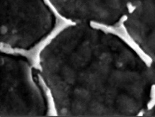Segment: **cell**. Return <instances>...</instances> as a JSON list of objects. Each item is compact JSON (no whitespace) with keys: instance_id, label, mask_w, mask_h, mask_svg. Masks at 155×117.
<instances>
[{"instance_id":"obj_1","label":"cell","mask_w":155,"mask_h":117,"mask_svg":"<svg viewBox=\"0 0 155 117\" xmlns=\"http://www.w3.org/2000/svg\"><path fill=\"white\" fill-rule=\"evenodd\" d=\"M152 99L148 104V109H152L155 106V85L152 88Z\"/></svg>"}]
</instances>
